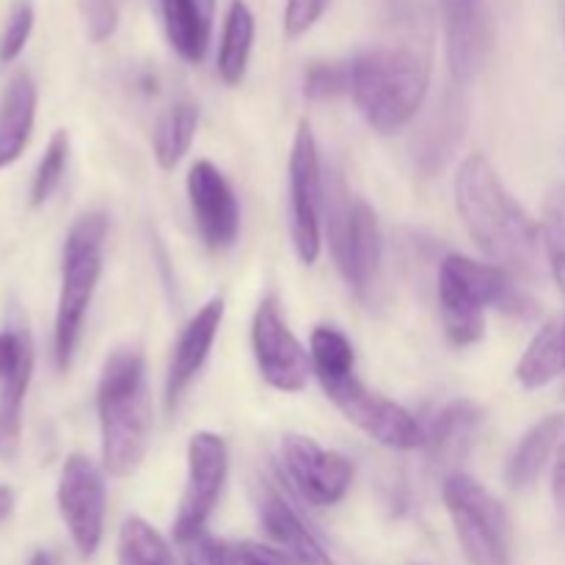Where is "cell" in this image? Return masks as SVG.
I'll list each match as a JSON object with an SVG mask.
<instances>
[{
  "instance_id": "6da1fadb",
  "label": "cell",
  "mask_w": 565,
  "mask_h": 565,
  "mask_svg": "<svg viewBox=\"0 0 565 565\" xmlns=\"http://www.w3.org/2000/svg\"><path fill=\"white\" fill-rule=\"evenodd\" d=\"M456 207L480 252L511 276H535L544 257L541 224L511 196L494 166L480 154L456 174Z\"/></svg>"
},
{
  "instance_id": "7a4b0ae2",
  "label": "cell",
  "mask_w": 565,
  "mask_h": 565,
  "mask_svg": "<svg viewBox=\"0 0 565 565\" xmlns=\"http://www.w3.org/2000/svg\"><path fill=\"white\" fill-rule=\"evenodd\" d=\"M97 412L105 472L130 478L141 467L152 436V397L141 351L119 348L110 353L99 375Z\"/></svg>"
},
{
  "instance_id": "3957f363",
  "label": "cell",
  "mask_w": 565,
  "mask_h": 565,
  "mask_svg": "<svg viewBox=\"0 0 565 565\" xmlns=\"http://www.w3.org/2000/svg\"><path fill=\"white\" fill-rule=\"evenodd\" d=\"M430 61L412 44L373 47L351 58V97L379 132L406 127L423 108Z\"/></svg>"
},
{
  "instance_id": "277c9868",
  "label": "cell",
  "mask_w": 565,
  "mask_h": 565,
  "mask_svg": "<svg viewBox=\"0 0 565 565\" xmlns=\"http://www.w3.org/2000/svg\"><path fill=\"white\" fill-rule=\"evenodd\" d=\"M439 307L447 340L472 345L486 334V309L533 315L527 298L513 285V276L494 263L450 254L439 265Z\"/></svg>"
},
{
  "instance_id": "5b68a950",
  "label": "cell",
  "mask_w": 565,
  "mask_h": 565,
  "mask_svg": "<svg viewBox=\"0 0 565 565\" xmlns=\"http://www.w3.org/2000/svg\"><path fill=\"white\" fill-rule=\"evenodd\" d=\"M108 235V218L103 213H86L70 226L61 263L58 312H55L53 356L58 370H70L81 340L88 303L103 274V243Z\"/></svg>"
},
{
  "instance_id": "8992f818",
  "label": "cell",
  "mask_w": 565,
  "mask_h": 565,
  "mask_svg": "<svg viewBox=\"0 0 565 565\" xmlns=\"http://www.w3.org/2000/svg\"><path fill=\"white\" fill-rule=\"evenodd\" d=\"M441 497L469 565H511V519L491 491L469 475L452 472Z\"/></svg>"
},
{
  "instance_id": "52a82bcc",
  "label": "cell",
  "mask_w": 565,
  "mask_h": 565,
  "mask_svg": "<svg viewBox=\"0 0 565 565\" xmlns=\"http://www.w3.org/2000/svg\"><path fill=\"white\" fill-rule=\"evenodd\" d=\"M230 475V450L218 434L202 430L188 445V483L174 519L177 544L204 533Z\"/></svg>"
},
{
  "instance_id": "ba28073f",
  "label": "cell",
  "mask_w": 565,
  "mask_h": 565,
  "mask_svg": "<svg viewBox=\"0 0 565 565\" xmlns=\"http://www.w3.org/2000/svg\"><path fill=\"white\" fill-rule=\"evenodd\" d=\"M329 237L348 285L367 292L381 268V230L373 207L342 191L329 207Z\"/></svg>"
},
{
  "instance_id": "9c48e42d",
  "label": "cell",
  "mask_w": 565,
  "mask_h": 565,
  "mask_svg": "<svg viewBox=\"0 0 565 565\" xmlns=\"http://www.w3.org/2000/svg\"><path fill=\"white\" fill-rule=\"evenodd\" d=\"M329 401L356 425L359 430L375 439L379 445L392 447V450H423L425 447V428L423 423L412 417L403 406L386 401L384 395L370 392L356 375L337 384L323 386Z\"/></svg>"
},
{
  "instance_id": "30bf717a",
  "label": "cell",
  "mask_w": 565,
  "mask_h": 565,
  "mask_svg": "<svg viewBox=\"0 0 565 565\" xmlns=\"http://www.w3.org/2000/svg\"><path fill=\"white\" fill-rule=\"evenodd\" d=\"M290 204H292V248L303 265H315L320 257V235H323V174L320 154L309 121L296 130L290 152Z\"/></svg>"
},
{
  "instance_id": "8fae6325",
  "label": "cell",
  "mask_w": 565,
  "mask_h": 565,
  "mask_svg": "<svg viewBox=\"0 0 565 565\" xmlns=\"http://www.w3.org/2000/svg\"><path fill=\"white\" fill-rule=\"evenodd\" d=\"M58 511L81 557H92L103 544L105 478L88 456H70L58 478Z\"/></svg>"
},
{
  "instance_id": "7c38bea8",
  "label": "cell",
  "mask_w": 565,
  "mask_h": 565,
  "mask_svg": "<svg viewBox=\"0 0 565 565\" xmlns=\"http://www.w3.org/2000/svg\"><path fill=\"white\" fill-rule=\"evenodd\" d=\"M252 345L263 379L279 392H301L312 373V359L292 334L276 296L263 298L252 323Z\"/></svg>"
},
{
  "instance_id": "4fadbf2b",
  "label": "cell",
  "mask_w": 565,
  "mask_h": 565,
  "mask_svg": "<svg viewBox=\"0 0 565 565\" xmlns=\"http://www.w3.org/2000/svg\"><path fill=\"white\" fill-rule=\"evenodd\" d=\"M279 452L285 475L309 505H337L351 489L353 463L342 452L323 450L318 441L301 434L285 436Z\"/></svg>"
},
{
  "instance_id": "5bb4252c",
  "label": "cell",
  "mask_w": 565,
  "mask_h": 565,
  "mask_svg": "<svg viewBox=\"0 0 565 565\" xmlns=\"http://www.w3.org/2000/svg\"><path fill=\"white\" fill-rule=\"evenodd\" d=\"M188 199L202 241L213 252L235 246L241 235V204L226 177L210 160H196L188 171Z\"/></svg>"
},
{
  "instance_id": "9a60e30c",
  "label": "cell",
  "mask_w": 565,
  "mask_h": 565,
  "mask_svg": "<svg viewBox=\"0 0 565 565\" xmlns=\"http://www.w3.org/2000/svg\"><path fill=\"white\" fill-rule=\"evenodd\" d=\"M221 320H224V301L213 298L182 329L174 353H171L169 375H166V412H174L180 406L188 386L193 384L199 370L204 367V362L210 356V348H213L215 337H218Z\"/></svg>"
},
{
  "instance_id": "2e32d148",
  "label": "cell",
  "mask_w": 565,
  "mask_h": 565,
  "mask_svg": "<svg viewBox=\"0 0 565 565\" xmlns=\"http://www.w3.org/2000/svg\"><path fill=\"white\" fill-rule=\"evenodd\" d=\"M254 505H257L259 522L265 533L279 544L281 552L292 557L298 565H334L329 552L323 550L312 530L301 522L290 502L279 494L270 483L254 486Z\"/></svg>"
},
{
  "instance_id": "e0dca14e",
  "label": "cell",
  "mask_w": 565,
  "mask_h": 565,
  "mask_svg": "<svg viewBox=\"0 0 565 565\" xmlns=\"http://www.w3.org/2000/svg\"><path fill=\"white\" fill-rule=\"evenodd\" d=\"M447 64L458 83L475 81L486 58V14L480 0H439Z\"/></svg>"
},
{
  "instance_id": "ac0fdd59",
  "label": "cell",
  "mask_w": 565,
  "mask_h": 565,
  "mask_svg": "<svg viewBox=\"0 0 565 565\" xmlns=\"http://www.w3.org/2000/svg\"><path fill=\"white\" fill-rule=\"evenodd\" d=\"M36 119V86L28 72H17L0 97V169H9L25 152Z\"/></svg>"
},
{
  "instance_id": "d6986e66",
  "label": "cell",
  "mask_w": 565,
  "mask_h": 565,
  "mask_svg": "<svg viewBox=\"0 0 565 565\" xmlns=\"http://www.w3.org/2000/svg\"><path fill=\"white\" fill-rule=\"evenodd\" d=\"M215 0H163L166 36L180 58L199 64L210 47Z\"/></svg>"
},
{
  "instance_id": "ffe728a7",
  "label": "cell",
  "mask_w": 565,
  "mask_h": 565,
  "mask_svg": "<svg viewBox=\"0 0 565 565\" xmlns=\"http://www.w3.org/2000/svg\"><path fill=\"white\" fill-rule=\"evenodd\" d=\"M563 430L565 419L561 414H550V417H544L539 425H533V428L524 434L516 452H513L511 463H508V483H511V489H530V486L544 475L552 452L561 445Z\"/></svg>"
},
{
  "instance_id": "44dd1931",
  "label": "cell",
  "mask_w": 565,
  "mask_h": 565,
  "mask_svg": "<svg viewBox=\"0 0 565 565\" xmlns=\"http://www.w3.org/2000/svg\"><path fill=\"white\" fill-rule=\"evenodd\" d=\"M483 412H480L475 403L469 401H456L450 406L441 408L430 425L425 428V447L430 450V456L439 461H456L458 456H463L472 441L475 430H478Z\"/></svg>"
},
{
  "instance_id": "7402d4cb",
  "label": "cell",
  "mask_w": 565,
  "mask_h": 565,
  "mask_svg": "<svg viewBox=\"0 0 565 565\" xmlns=\"http://www.w3.org/2000/svg\"><path fill=\"white\" fill-rule=\"evenodd\" d=\"M565 375V326L546 323L516 364V379L524 390H541Z\"/></svg>"
},
{
  "instance_id": "603a6c76",
  "label": "cell",
  "mask_w": 565,
  "mask_h": 565,
  "mask_svg": "<svg viewBox=\"0 0 565 565\" xmlns=\"http://www.w3.org/2000/svg\"><path fill=\"white\" fill-rule=\"evenodd\" d=\"M33 375V345L0 390V461H14L22 439V406Z\"/></svg>"
},
{
  "instance_id": "cb8c5ba5",
  "label": "cell",
  "mask_w": 565,
  "mask_h": 565,
  "mask_svg": "<svg viewBox=\"0 0 565 565\" xmlns=\"http://www.w3.org/2000/svg\"><path fill=\"white\" fill-rule=\"evenodd\" d=\"M254 42V14L243 0L230 6V14L224 22V39L218 50V75L226 86H237L246 75L248 55Z\"/></svg>"
},
{
  "instance_id": "d4e9b609",
  "label": "cell",
  "mask_w": 565,
  "mask_h": 565,
  "mask_svg": "<svg viewBox=\"0 0 565 565\" xmlns=\"http://www.w3.org/2000/svg\"><path fill=\"white\" fill-rule=\"evenodd\" d=\"M199 127V110L193 103H177L160 116L154 127V158L163 171H171L191 149Z\"/></svg>"
},
{
  "instance_id": "484cf974",
  "label": "cell",
  "mask_w": 565,
  "mask_h": 565,
  "mask_svg": "<svg viewBox=\"0 0 565 565\" xmlns=\"http://www.w3.org/2000/svg\"><path fill=\"white\" fill-rule=\"evenodd\" d=\"M309 359H312V370L318 375L320 386H331L337 381L351 379L353 367H356V353H353L351 340L342 331L331 329V326H318L309 340Z\"/></svg>"
},
{
  "instance_id": "4316f807",
  "label": "cell",
  "mask_w": 565,
  "mask_h": 565,
  "mask_svg": "<svg viewBox=\"0 0 565 565\" xmlns=\"http://www.w3.org/2000/svg\"><path fill=\"white\" fill-rule=\"evenodd\" d=\"M116 555H119V565H177L163 535L141 516L125 519Z\"/></svg>"
},
{
  "instance_id": "83f0119b",
  "label": "cell",
  "mask_w": 565,
  "mask_h": 565,
  "mask_svg": "<svg viewBox=\"0 0 565 565\" xmlns=\"http://www.w3.org/2000/svg\"><path fill=\"white\" fill-rule=\"evenodd\" d=\"M541 241H544V257L552 276L565 290V182H557L546 196Z\"/></svg>"
},
{
  "instance_id": "f1b7e54d",
  "label": "cell",
  "mask_w": 565,
  "mask_h": 565,
  "mask_svg": "<svg viewBox=\"0 0 565 565\" xmlns=\"http://www.w3.org/2000/svg\"><path fill=\"white\" fill-rule=\"evenodd\" d=\"M66 160H70V136H66V130H55L47 149H44L42 160H39L36 174H33L31 207H42L53 196L55 188L64 180Z\"/></svg>"
},
{
  "instance_id": "f546056e",
  "label": "cell",
  "mask_w": 565,
  "mask_h": 565,
  "mask_svg": "<svg viewBox=\"0 0 565 565\" xmlns=\"http://www.w3.org/2000/svg\"><path fill=\"white\" fill-rule=\"evenodd\" d=\"M303 94L315 103H326L340 94H351V61L334 64H315L303 81Z\"/></svg>"
},
{
  "instance_id": "4dcf8cb0",
  "label": "cell",
  "mask_w": 565,
  "mask_h": 565,
  "mask_svg": "<svg viewBox=\"0 0 565 565\" xmlns=\"http://www.w3.org/2000/svg\"><path fill=\"white\" fill-rule=\"evenodd\" d=\"M33 31V6L28 0H20L11 9L9 20H6L3 33H0V64H11L22 47L28 44Z\"/></svg>"
},
{
  "instance_id": "1f68e13d",
  "label": "cell",
  "mask_w": 565,
  "mask_h": 565,
  "mask_svg": "<svg viewBox=\"0 0 565 565\" xmlns=\"http://www.w3.org/2000/svg\"><path fill=\"white\" fill-rule=\"evenodd\" d=\"M182 557L185 565H232V546L202 533L182 544Z\"/></svg>"
},
{
  "instance_id": "d6a6232c",
  "label": "cell",
  "mask_w": 565,
  "mask_h": 565,
  "mask_svg": "<svg viewBox=\"0 0 565 565\" xmlns=\"http://www.w3.org/2000/svg\"><path fill=\"white\" fill-rule=\"evenodd\" d=\"M326 6L329 0H287V11H285V31L287 36H301L307 33L315 22L323 17Z\"/></svg>"
},
{
  "instance_id": "836d02e7",
  "label": "cell",
  "mask_w": 565,
  "mask_h": 565,
  "mask_svg": "<svg viewBox=\"0 0 565 565\" xmlns=\"http://www.w3.org/2000/svg\"><path fill=\"white\" fill-rule=\"evenodd\" d=\"M28 348H31V337H28L25 326H14V329L9 331H0V381H6L14 373Z\"/></svg>"
},
{
  "instance_id": "e575fe53",
  "label": "cell",
  "mask_w": 565,
  "mask_h": 565,
  "mask_svg": "<svg viewBox=\"0 0 565 565\" xmlns=\"http://www.w3.org/2000/svg\"><path fill=\"white\" fill-rule=\"evenodd\" d=\"M83 11H86L88 36L94 42H105L116 31L119 14H116L114 0H83Z\"/></svg>"
},
{
  "instance_id": "d590c367",
  "label": "cell",
  "mask_w": 565,
  "mask_h": 565,
  "mask_svg": "<svg viewBox=\"0 0 565 565\" xmlns=\"http://www.w3.org/2000/svg\"><path fill=\"white\" fill-rule=\"evenodd\" d=\"M232 565H298V563L292 561L287 552L246 541V544L232 546Z\"/></svg>"
},
{
  "instance_id": "8d00e7d4",
  "label": "cell",
  "mask_w": 565,
  "mask_h": 565,
  "mask_svg": "<svg viewBox=\"0 0 565 565\" xmlns=\"http://www.w3.org/2000/svg\"><path fill=\"white\" fill-rule=\"evenodd\" d=\"M552 491H555L557 511L565 516V430H563L561 445H557V461H555V478H552Z\"/></svg>"
},
{
  "instance_id": "74e56055",
  "label": "cell",
  "mask_w": 565,
  "mask_h": 565,
  "mask_svg": "<svg viewBox=\"0 0 565 565\" xmlns=\"http://www.w3.org/2000/svg\"><path fill=\"white\" fill-rule=\"evenodd\" d=\"M14 513V491L9 486H0V524Z\"/></svg>"
},
{
  "instance_id": "f35d334b",
  "label": "cell",
  "mask_w": 565,
  "mask_h": 565,
  "mask_svg": "<svg viewBox=\"0 0 565 565\" xmlns=\"http://www.w3.org/2000/svg\"><path fill=\"white\" fill-rule=\"evenodd\" d=\"M28 565H58V561H55V555H53V552H44V550H39V552H33V555H31V561H28Z\"/></svg>"
},
{
  "instance_id": "ab89813d",
  "label": "cell",
  "mask_w": 565,
  "mask_h": 565,
  "mask_svg": "<svg viewBox=\"0 0 565 565\" xmlns=\"http://www.w3.org/2000/svg\"><path fill=\"white\" fill-rule=\"evenodd\" d=\"M563 326H565V320H563Z\"/></svg>"
}]
</instances>
